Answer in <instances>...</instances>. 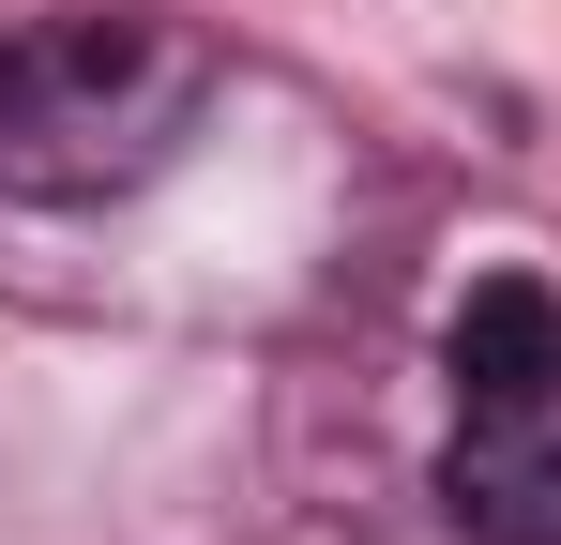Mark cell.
Returning <instances> with one entry per match:
<instances>
[{"mask_svg": "<svg viewBox=\"0 0 561 545\" xmlns=\"http://www.w3.org/2000/svg\"><path fill=\"white\" fill-rule=\"evenodd\" d=\"M531 394H561V288L485 272L456 303V409H531Z\"/></svg>", "mask_w": 561, "mask_h": 545, "instance_id": "3957f363", "label": "cell"}, {"mask_svg": "<svg viewBox=\"0 0 561 545\" xmlns=\"http://www.w3.org/2000/svg\"><path fill=\"white\" fill-rule=\"evenodd\" d=\"M440 500H456L470 545H561V394H531V409H456Z\"/></svg>", "mask_w": 561, "mask_h": 545, "instance_id": "7a4b0ae2", "label": "cell"}, {"mask_svg": "<svg viewBox=\"0 0 561 545\" xmlns=\"http://www.w3.org/2000/svg\"><path fill=\"white\" fill-rule=\"evenodd\" d=\"M213 106V46L168 15H15L0 31V197H122Z\"/></svg>", "mask_w": 561, "mask_h": 545, "instance_id": "6da1fadb", "label": "cell"}]
</instances>
